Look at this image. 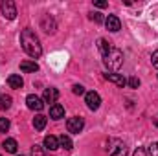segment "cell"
Listing matches in <instances>:
<instances>
[{"mask_svg": "<svg viewBox=\"0 0 158 156\" xmlns=\"http://www.w3.org/2000/svg\"><path fill=\"white\" fill-rule=\"evenodd\" d=\"M83 127H85V119L83 117H70L68 121H66V129H68V132H72V134H79L81 130H83Z\"/></svg>", "mask_w": 158, "mask_h": 156, "instance_id": "cell-5", "label": "cell"}, {"mask_svg": "<svg viewBox=\"0 0 158 156\" xmlns=\"http://www.w3.org/2000/svg\"><path fill=\"white\" fill-rule=\"evenodd\" d=\"M127 83H129V86H131V88H138V86H140V79H138V77H131Z\"/></svg>", "mask_w": 158, "mask_h": 156, "instance_id": "cell-26", "label": "cell"}, {"mask_svg": "<svg viewBox=\"0 0 158 156\" xmlns=\"http://www.w3.org/2000/svg\"><path fill=\"white\" fill-rule=\"evenodd\" d=\"M20 44H22L24 51H26L30 57L39 59L40 55H42V46H40L39 37H37L35 31H31L30 28H26V30L20 31Z\"/></svg>", "mask_w": 158, "mask_h": 156, "instance_id": "cell-1", "label": "cell"}, {"mask_svg": "<svg viewBox=\"0 0 158 156\" xmlns=\"http://www.w3.org/2000/svg\"><path fill=\"white\" fill-rule=\"evenodd\" d=\"M105 79H107V81H110V83H114V84L119 86V88H123V86L127 84L125 77H123V76H119V74H105Z\"/></svg>", "mask_w": 158, "mask_h": 156, "instance_id": "cell-11", "label": "cell"}, {"mask_svg": "<svg viewBox=\"0 0 158 156\" xmlns=\"http://www.w3.org/2000/svg\"><path fill=\"white\" fill-rule=\"evenodd\" d=\"M149 153H151V156H158V142H153L149 145Z\"/></svg>", "mask_w": 158, "mask_h": 156, "instance_id": "cell-25", "label": "cell"}, {"mask_svg": "<svg viewBox=\"0 0 158 156\" xmlns=\"http://www.w3.org/2000/svg\"><path fill=\"white\" fill-rule=\"evenodd\" d=\"M20 70L22 72H39V64L33 61H22L20 63Z\"/></svg>", "mask_w": 158, "mask_h": 156, "instance_id": "cell-14", "label": "cell"}, {"mask_svg": "<svg viewBox=\"0 0 158 156\" xmlns=\"http://www.w3.org/2000/svg\"><path fill=\"white\" fill-rule=\"evenodd\" d=\"M40 28L48 33V35H52V33H55V20L50 17V15H44L42 18H40Z\"/></svg>", "mask_w": 158, "mask_h": 156, "instance_id": "cell-8", "label": "cell"}, {"mask_svg": "<svg viewBox=\"0 0 158 156\" xmlns=\"http://www.w3.org/2000/svg\"><path fill=\"white\" fill-rule=\"evenodd\" d=\"M7 84H9L11 88H22L24 81H22V77H20V76L13 74V76H9V77H7Z\"/></svg>", "mask_w": 158, "mask_h": 156, "instance_id": "cell-16", "label": "cell"}, {"mask_svg": "<svg viewBox=\"0 0 158 156\" xmlns=\"http://www.w3.org/2000/svg\"><path fill=\"white\" fill-rule=\"evenodd\" d=\"M2 147L6 149V153H17V149H19V145H17V142L13 140V138H7V140H4V143H2Z\"/></svg>", "mask_w": 158, "mask_h": 156, "instance_id": "cell-15", "label": "cell"}, {"mask_svg": "<svg viewBox=\"0 0 158 156\" xmlns=\"http://www.w3.org/2000/svg\"><path fill=\"white\" fill-rule=\"evenodd\" d=\"M105 26H107L109 31H114V33L121 30V22H119V18L116 15H109V17L105 18Z\"/></svg>", "mask_w": 158, "mask_h": 156, "instance_id": "cell-9", "label": "cell"}, {"mask_svg": "<svg viewBox=\"0 0 158 156\" xmlns=\"http://www.w3.org/2000/svg\"><path fill=\"white\" fill-rule=\"evenodd\" d=\"M59 145H61V147H64L66 151H72V149H74V143H72V140H70L68 136H64V134L59 138Z\"/></svg>", "mask_w": 158, "mask_h": 156, "instance_id": "cell-19", "label": "cell"}, {"mask_svg": "<svg viewBox=\"0 0 158 156\" xmlns=\"http://www.w3.org/2000/svg\"><path fill=\"white\" fill-rule=\"evenodd\" d=\"M26 105H28V109H31V110H35V112H40L42 109H44V101L37 97L35 94H30L28 97H26Z\"/></svg>", "mask_w": 158, "mask_h": 156, "instance_id": "cell-7", "label": "cell"}, {"mask_svg": "<svg viewBox=\"0 0 158 156\" xmlns=\"http://www.w3.org/2000/svg\"><path fill=\"white\" fill-rule=\"evenodd\" d=\"M33 127H35V130H42L46 127V116L39 114V116L33 117Z\"/></svg>", "mask_w": 158, "mask_h": 156, "instance_id": "cell-18", "label": "cell"}, {"mask_svg": "<svg viewBox=\"0 0 158 156\" xmlns=\"http://www.w3.org/2000/svg\"><path fill=\"white\" fill-rule=\"evenodd\" d=\"M132 156H147V151H145V149H142V147H138V149L132 153Z\"/></svg>", "mask_w": 158, "mask_h": 156, "instance_id": "cell-29", "label": "cell"}, {"mask_svg": "<svg viewBox=\"0 0 158 156\" xmlns=\"http://www.w3.org/2000/svg\"><path fill=\"white\" fill-rule=\"evenodd\" d=\"M44 149H48V151H55V149H59V138H55V136H46L44 138Z\"/></svg>", "mask_w": 158, "mask_h": 156, "instance_id": "cell-12", "label": "cell"}, {"mask_svg": "<svg viewBox=\"0 0 158 156\" xmlns=\"http://www.w3.org/2000/svg\"><path fill=\"white\" fill-rule=\"evenodd\" d=\"M72 92H74L76 96H83V94H85V86H83V84H74V86H72Z\"/></svg>", "mask_w": 158, "mask_h": 156, "instance_id": "cell-23", "label": "cell"}, {"mask_svg": "<svg viewBox=\"0 0 158 156\" xmlns=\"http://www.w3.org/2000/svg\"><path fill=\"white\" fill-rule=\"evenodd\" d=\"M31 156H48V154H46L44 147H40V145H33V147H31Z\"/></svg>", "mask_w": 158, "mask_h": 156, "instance_id": "cell-21", "label": "cell"}, {"mask_svg": "<svg viewBox=\"0 0 158 156\" xmlns=\"http://www.w3.org/2000/svg\"><path fill=\"white\" fill-rule=\"evenodd\" d=\"M11 96H0V109L2 110H7L9 107H11Z\"/></svg>", "mask_w": 158, "mask_h": 156, "instance_id": "cell-20", "label": "cell"}, {"mask_svg": "<svg viewBox=\"0 0 158 156\" xmlns=\"http://www.w3.org/2000/svg\"><path fill=\"white\" fill-rule=\"evenodd\" d=\"M57 99H59V90L57 88H46L44 90V94H42V101L44 103H53L55 105Z\"/></svg>", "mask_w": 158, "mask_h": 156, "instance_id": "cell-10", "label": "cell"}, {"mask_svg": "<svg viewBox=\"0 0 158 156\" xmlns=\"http://www.w3.org/2000/svg\"><path fill=\"white\" fill-rule=\"evenodd\" d=\"M85 101H86V107H88L90 110H98L99 105H101V97H99L98 92H86Z\"/></svg>", "mask_w": 158, "mask_h": 156, "instance_id": "cell-6", "label": "cell"}, {"mask_svg": "<svg viewBox=\"0 0 158 156\" xmlns=\"http://www.w3.org/2000/svg\"><path fill=\"white\" fill-rule=\"evenodd\" d=\"M9 119L7 117H0V132H7L9 130Z\"/></svg>", "mask_w": 158, "mask_h": 156, "instance_id": "cell-22", "label": "cell"}, {"mask_svg": "<svg viewBox=\"0 0 158 156\" xmlns=\"http://www.w3.org/2000/svg\"><path fill=\"white\" fill-rule=\"evenodd\" d=\"M151 63H153V66L158 70V50L153 53V55H151Z\"/></svg>", "mask_w": 158, "mask_h": 156, "instance_id": "cell-27", "label": "cell"}, {"mask_svg": "<svg viewBox=\"0 0 158 156\" xmlns=\"http://www.w3.org/2000/svg\"><path fill=\"white\" fill-rule=\"evenodd\" d=\"M90 20H94V22L101 24V22H103L105 18H103V15H101V13H92V15H90Z\"/></svg>", "mask_w": 158, "mask_h": 156, "instance_id": "cell-24", "label": "cell"}, {"mask_svg": "<svg viewBox=\"0 0 158 156\" xmlns=\"http://www.w3.org/2000/svg\"><path fill=\"white\" fill-rule=\"evenodd\" d=\"M0 9H2L4 18H7V20H13V18L17 17V6H15L13 0H4V2L0 4Z\"/></svg>", "mask_w": 158, "mask_h": 156, "instance_id": "cell-4", "label": "cell"}, {"mask_svg": "<svg viewBox=\"0 0 158 156\" xmlns=\"http://www.w3.org/2000/svg\"><path fill=\"white\" fill-rule=\"evenodd\" d=\"M107 151H109V156H125L129 149H127V145L121 140H110Z\"/></svg>", "mask_w": 158, "mask_h": 156, "instance_id": "cell-3", "label": "cell"}, {"mask_svg": "<svg viewBox=\"0 0 158 156\" xmlns=\"http://www.w3.org/2000/svg\"><path fill=\"white\" fill-rule=\"evenodd\" d=\"M103 63H105V66H107L109 70H112V72L119 70L121 64H123V51H121V50H116V48H112V51L103 59Z\"/></svg>", "mask_w": 158, "mask_h": 156, "instance_id": "cell-2", "label": "cell"}, {"mask_svg": "<svg viewBox=\"0 0 158 156\" xmlns=\"http://www.w3.org/2000/svg\"><path fill=\"white\" fill-rule=\"evenodd\" d=\"M50 117H53V119H61V117H64V107H61L59 103L52 105V107H50Z\"/></svg>", "mask_w": 158, "mask_h": 156, "instance_id": "cell-13", "label": "cell"}, {"mask_svg": "<svg viewBox=\"0 0 158 156\" xmlns=\"http://www.w3.org/2000/svg\"><path fill=\"white\" fill-rule=\"evenodd\" d=\"M94 6H96V7H99V9H103V7H107L109 4H107L105 0H94Z\"/></svg>", "mask_w": 158, "mask_h": 156, "instance_id": "cell-28", "label": "cell"}, {"mask_svg": "<svg viewBox=\"0 0 158 156\" xmlns=\"http://www.w3.org/2000/svg\"><path fill=\"white\" fill-rule=\"evenodd\" d=\"M98 48H99V51H101V55H103V59H105V57H107V55H109V53L112 51V48H110V44H109V42H107L105 39H99V40H98Z\"/></svg>", "mask_w": 158, "mask_h": 156, "instance_id": "cell-17", "label": "cell"}]
</instances>
